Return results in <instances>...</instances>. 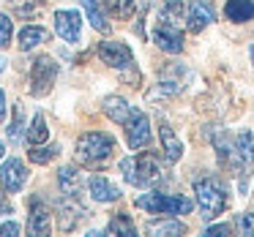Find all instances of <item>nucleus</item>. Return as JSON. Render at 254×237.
Here are the masks:
<instances>
[{
    "mask_svg": "<svg viewBox=\"0 0 254 237\" xmlns=\"http://www.w3.org/2000/svg\"><path fill=\"white\" fill-rule=\"evenodd\" d=\"M55 155H58L55 144H33V150H30V161L33 164H50Z\"/></svg>",
    "mask_w": 254,
    "mask_h": 237,
    "instance_id": "obj_26",
    "label": "nucleus"
},
{
    "mask_svg": "<svg viewBox=\"0 0 254 237\" xmlns=\"http://www.w3.org/2000/svg\"><path fill=\"white\" fill-rule=\"evenodd\" d=\"M6 120V93L0 90V123Z\"/></svg>",
    "mask_w": 254,
    "mask_h": 237,
    "instance_id": "obj_32",
    "label": "nucleus"
},
{
    "mask_svg": "<svg viewBox=\"0 0 254 237\" xmlns=\"http://www.w3.org/2000/svg\"><path fill=\"white\" fill-rule=\"evenodd\" d=\"M232 232V226H227V224H216V226H208V229H205V235H230Z\"/></svg>",
    "mask_w": 254,
    "mask_h": 237,
    "instance_id": "obj_30",
    "label": "nucleus"
},
{
    "mask_svg": "<svg viewBox=\"0 0 254 237\" xmlns=\"http://www.w3.org/2000/svg\"><path fill=\"white\" fill-rule=\"evenodd\" d=\"M115 150V139L110 134H99V131H90V134H82L77 139V161L85 166L90 164H101L107 161Z\"/></svg>",
    "mask_w": 254,
    "mask_h": 237,
    "instance_id": "obj_3",
    "label": "nucleus"
},
{
    "mask_svg": "<svg viewBox=\"0 0 254 237\" xmlns=\"http://www.w3.org/2000/svg\"><path fill=\"white\" fill-rule=\"evenodd\" d=\"M224 14L232 22H249L254 19V0H227Z\"/></svg>",
    "mask_w": 254,
    "mask_h": 237,
    "instance_id": "obj_17",
    "label": "nucleus"
},
{
    "mask_svg": "<svg viewBox=\"0 0 254 237\" xmlns=\"http://www.w3.org/2000/svg\"><path fill=\"white\" fill-rule=\"evenodd\" d=\"M85 6V14H88L90 25H93L99 33H110V25H107V11L101 6V0H82Z\"/></svg>",
    "mask_w": 254,
    "mask_h": 237,
    "instance_id": "obj_19",
    "label": "nucleus"
},
{
    "mask_svg": "<svg viewBox=\"0 0 254 237\" xmlns=\"http://www.w3.org/2000/svg\"><path fill=\"white\" fill-rule=\"evenodd\" d=\"M107 232H110V235H123V237H134V235H137V229H134V224L128 221L126 213L112 215V221H110V226H107Z\"/></svg>",
    "mask_w": 254,
    "mask_h": 237,
    "instance_id": "obj_22",
    "label": "nucleus"
},
{
    "mask_svg": "<svg viewBox=\"0 0 254 237\" xmlns=\"http://www.w3.org/2000/svg\"><path fill=\"white\" fill-rule=\"evenodd\" d=\"M99 57L107 63V66L123 71V77H128V71H134V55L123 41H101L99 44Z\"/></svg>",
    "mask_w": 254,
    "mask_h": 237,
    "instance_id": "obj_7",
    "label": "nucleus"
},
{
    "mask_svg": "<svg viewBox=\"0 0 254 237\" xmlns=\"http://www.w3.org/2000/svg\"><path fill=\"white\" fill-rule=\"evenodd\" d=\"M3 153H6V147H3V142H0V161H3Z\"/></svg>",
    "mask_w": 254,
    "mask_h": 237,
    "instance_id": "obj_35",
    "label": "nucleus"
},
{
    "mask_svg": "<svg viewBox=\"0 0 254 237\" xmlns=\"http://www.w3.org/2000/svg\"><path fill=\"white\" fill-rule=\"evenodd\" d=\"M137 207L148 210V213H159V215H181V213H191L194 202L186 196H172V193L150 191V193H142V196L137 199Z\"/></svg>",
    "mask_w": 254,
    "mask_h": 237,
    "instance_id": "obj_4",
    "label": "nucleus"
},
{
    "mask_svg": "<svg viewBox=\"0 0 254 237\" xmlns=\"http://www.w3.org/2000/svg\"><path fill=\"white\" fill-rule=\"evenodd\" d=\"M186 226L175 218H164V221H150L148 224V235L153 237H175V235H183Z\"/></svg>",
    "mask_w": 254,
    "mask_h": 237,
    "instance_id": "obj_20",
    "label": "nucleus"
},
{
    "mask_svg": "<svg viewBox=\"0 0 254 237\" xmlns=\"http://www.w3.org/2000/svg\"><path fill=\"white\" fill-rule=\"evenodd\" d=\"M3 68H6V60H3V57H0V74H3Z\"/></svg>",
    "mask_w": 254,
    "mask_h": 237,
    "instance_id": "obj_34",
    "label": "nucleus"
},
{
    "mask_svg": "<svg viewBox=\"0 0 254 237\" xmlns=\"http://www.w3.org/2000/svg\"><path fill=\"white\" fill-rule=\"evenodd\" d=\"M88 215V210L77 202V196H66L61 204H58V221H61V229L63 232H71L77 229V224Z\"/></svg>",
    "mask_w": 254,
    "mask_h": 237,
    "instance_id": "obj_11",
    "label": "nucleus"
},
{
    "mask_svg": "<svg viewBox=\"0 0 254 237\" xmlns=\"http://www.w3.org/2000/svg\"><path fill=\"white\" fill-rule=\"evenodd\" d=\"M50 210L41 204L39 207V202L33 199V204H30V221H28V235H33V237H47L50 235Z\"/></svg>",
    "mask_w": 254,
    "mask_h": 237,
    "instance_id": "obj_14",
    "label": "nucleus"
},
{
    "mask_svg": "<svg viewBox=\"0 0 254 237\" xmlns=\"http://www.w3.org/2000/svg\"><path fill=\"white\" fill-rule=\"evenodd\" d=\"M41 3H44V0H11V8L19 17H33L41 8Z\"/></svg>",
    "mask_w": 254,
    "mask_h": 237,
    "instance_id": "obj_27",
    "label": "nucleus"
},
{
    "mask_svg": "<svg viewBox=\"0 0 254 237\" xmlns=\"http://www.w3.org/2000/svg\"><path fill=\"white\" fill-rule=\"evenodd\" d=\"M0 183H3V191L17 193L19 188L28 183V166L22 164L19 158H8L0 169Z\"/></svg>",
    "mask_w": 254,
    "mask_h": 237,
    "instance_id": "obj_9",
    "label": "nucleus"
},
{
    "mask_svg": "<svg viewBox=\"0 0 254 237\" xmlns=\"http://www.w3.org/2000/svg\"><path fill=\"white\" fill-rule=\"evenodd\" d=\"M58 183H61L66 196H79V191H82V186H85L82 175H79L74 166H63V169L58 172Z\"/></svg>",
    "mask_w": 254,
    "mask_h": 237,
    "instance_id": "obj_16",
    "label": "nucleus"
},
{
    "mask_svg": "<svg viewBox=\"0 0 254 237\" xmlns=\"http://www.w3.org/2000/svg\"><path fill=\"white\" fill-rule=\"evenodd\" d=\"M235 229L241 232V235L252 237L254 235V213H241L235 218Z\"/></svg>",
    "mask_w": 254,
    "mask_h": 237,
    "instance_id": "obj_28",
    "label": "nucleus"
},
{
    "mask_svg": "<svg viewBox=\"0 0 254 237\" xmlns=\"http://www.w3.org/2000/svg\"><path fill=\"white\" fill-rule=\"evenodd\" d=\"M126 139H128V147L131 150H139L145 144H150V120L142 112L134 109V115L126 120Z\"/></svg>",
    "mask_w": 254,
    "mask_h": 237,
    "instance_id": "obj_8",
    "label": "nucleus"
},
{
    "mask_svg": "<svg viewBox=\"0 0 254 237\" xmlns=\"http://www.w3.org/2000/svg\"><path fill=\"white\" fill-rule=\"evenodd\" d=\"M213 6H210L208 0H191V6H189L186 11V19H189V30L191 33H199V30H205L210 22H213Z\"/></svg>",
    "mask_w": 254,
    "mask_h": 237,
    "instance_id": "obj_12",
    "label": "nucleus"
},
{
    "mask_svg": "<svg viewBox=\"0 0 254 237\" xmlns=\"http://www.w3.org/2000/svg\"><path fill=\"white\" fill-rule=\"evenodd\" d=\"M153 44L159 47V49H164V52H170V55H178V52L183 49V33H181V28H178V22L175 19H170L167 14H161L159 19H156V25H153Z\"/></svg>",
    "mask_w": 254,
    "mask_h": 237,
    "instance_id": "obj_6",
    "label": "nucleus"
},
{
    "mask_svg": "<svg viewBox=\"0 0 254 237\" xmlns=\"http://www.w3.org/2000/svg\"><path fill=\"white\" fill-rule=\"evenodd\" d=\"M8 213H11V204H8L6 199L0 196V215H8Z\"/></svg>",
    "mask_w": 254,
    "mask_h": 237,
    "instance_id": "obj_33",
    "label": "nucleus"
},
{
    "mask_svg": "<svg viewBox=\"0 0 254 237\" xmlns=\"http://www.w3.org/2000/svg\"><path fill=\"white\" fill-rule=\"evenodd\" d=\"M55 30H58V36H61L63 41L77 44V41H79V30H82V17H79V11H71V8L58 11L55 14Z\"/></svg>",
    "mask_w": 254,
    "mask_h": 237,
    "instance_id": "obj_10",
    "label": "nucleus"
},
{
    "mask_svg": "<svg viewBox=\"0 0 254 237\" xmlns=\"http://www.w3.org/2000/svg\"><path fill=\"white\" fill-rule=\"evenodd\" d=\"M11 36H14V25L6 14H0V49L11 44Z\"/></svg>",
    "mask_w": 254,
    "mask_h": 237,
    "instance_id": "obj_29",
    "label": "nucleus"
},
{
    "mask_svg": "<svg viewBox=\"0 0 254 237\" xmlns=\"http://www.w3.org/2000/svg\"><path fill=\"white\" fill-rule=\"evenodd\" d=\"M47 139H50V128H47V120L41 115L33 117V123H30L28 128V142L30 144H44Z\"/></svg>",
    "mask_w": 254,
    "mask_h": 237,
    "instance_id": "obj_23",
    "label": "nucleus"
},
{
    "mask_svg": "<svg viewBox=\"0 0 254 237\" xmlns=\"http://www.w3.org/2000/svg\"><path fill=\"white\" fill-rule=\"evenodd\" d=\"M50 39V33H47L44 28H36V25H30V28H22L19 30V49L22 52H30L33 47H39L41 41Z\"/></svg>",
    "mask_w": 254,
    "mask_h": 237,
    "instance_id": "obj_21",
    "label": "nucleus"
},
{
    "mask_svg": "<svg viewBox=\"0 0 254 237\" xmlns=\"http://www.w3.org/2000/svg\"><path fill=\"white\" fill-rule=\"evenodd\" d=\"M121 172L131 186H139V188H148L161 180V164L153 153H139L137 158H123Z\"/></svg>",
    "mask_w": 254,
    "mask_h": 237,
    "instance_id": "obj_2",
    "label": "nucleus"
},
{
    "mask_svg": "<svg viewBox=\"0 0 254 237\" xmlns=\"http://www.w3.org/2000/svg\"><path fill=\"white\" fill-rule=\"evenodd\" d=\"M134 0H107V11L115 19H131L134 17Z\"/></svg>",
    "mask_w": 254,
    "mask_h": 237,
    "instance_id": "obj_24",
    "label": "nucleus"
},
{
    "mask_svg": "<svg viewBox=\"0 0 254 237\" xmlns=\"http://www.w3.org/2000/svg\"><path fill=\"white\" fill-rule=\"evenodd\" d=\"M19 232H22V229H19L17 221H8V224L0 226V237H3V235H19Z\"/></svg>",
    "mask_w": 254,
    "mask_h": 237,
    "instance_id": "obj_31",
    "label": "nucleus"
},
{
    "mask_svg": "<svg viewBox=\"0 0 254 237\" xmlns=\"http://www.w3.org/2000/svg\"><path fill=\"white\" fill-rule=\"evenodd\" d=\"M252 60H254V47H252Z\"/></svg>",
    "mask_w": 254,
    "mask_h": 237,
    "instance_id": "obj_36",
    "label": "nucleus"
},
{
    "mask_svg": "<svg viewBox=\"0 0 254 237\" xmlns=\"http://www.w3.org/2000/svg\"><path fill=\"white\" fill-rule=\"evenodd\" d=\"M25 137V109L22 106H14V117H11V126H8V139L11 142H19Z\"/></svg>",
    "mask_w": 254,
    "mask_h": 237,
    "instance_id": "obj_25",
    "label": "nucleus"
},
{
    "mask_svg": "<svg viewBox=\"0 0 254 237\" xmlns=\"http://www.w3.org/2000/svg\"><path fill=\"white\" fill-rule=\"evenodd\" d=\"M88 191H90V196H93L96 202H118V199H121V188H118L112 180L101 177V175L90 177Z\"/></svg>",
    "mask_w": 254,
    "mask_h": 237,
    "instance_id": "obj_13",
    "label": "nucleus"
},
{
    "mask_svg": "<svg viewBox=\"0 0 254 237\" xmlns=\"http://www.w3.org/2000/svg\"><path fill=\"white\" fill-rule=\"evenodd\" d=\"M194 193H197V204H199V213H202L205 221L224 213L227 204H230L227 188L216 177H199V180H194Z\"/></svg>",
    "mask_w": 254,
    "mask_h": 237,
    "instance_id": "obj_1",
    "label": "nucleus"
},
{
    "mask_svg": "<svg viewBox=\"0 0 254 237\" xmlns=\"http://www.w3.org/2000/svg\"><path fill=\"white\" fill-rule=\"evenodd\" d=\"M159 137H161V147H164V158L170 161V164L181 161V155H183V144H181V139L175 137V131H172V128L167 126V123H161Z\"/></svg>",
    "mask_w": 254,
    "mask_h": 237,
    "instance_id": "obj_15",
    "label": "nucleus"
},
{
    "mask_svg": "<svg viewBox=\"0 0 254 237\" xmlns=\"http://www.w3.org/2000/svg\"><path fill=\"white\" fill-rule=\"evenodd\" d=\"M104 112H107V117H110V120L126 123L128 117L134 115V106H128L126 101L121 98V95H110V98L104 101Z\"/></svg>",
    "mask_w": 254,
    "mask_h": 237,
    "instance_id": "obj_18",
    "label": "nucleus"
},
{
    "mask_svg": "<svg viewBox=\"0 0 254 237\" xmlns=\"http://www.w3.org/2000/svg\"><path fill=\"white\" fill-rule=\"evenodd\" d=\"M58 71H61V66H58L50 55L36 57L33 68H30V93H33L36 98H39V95H47L52 90V85H55V79H58Z\"/></svg>",
    "mask_w": 254,
    "mask_h": 237,
    "instance_id": "obj_5",
    "label": "nucleus"
}]
</instances>
